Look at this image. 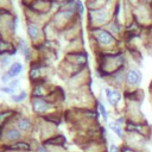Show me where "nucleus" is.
Instances as JSON below:
<instances>
[{"mask_svg": "<svg viewBox=\"0 0 152 152\" xmlns=\"http://www.w3.org/2000/svg\"><path fill=\"white\" fill-rule=\"evenodd\" d=\"M55 107L56 106L45 97H32L31 99V108H32L33 114L37 118H42V116H45L52 113V108Z\"/></svg>", "mask_w": 152, "mask_h": 152, "instance_id": "1", "label": "nucleus"}, {"mask_svg": "<svg viewBox=\"0 0 152 152\" xmlns=\"http://www.w3.org/2000/svg\"><path fill=\"white\" fill-rule=\"evenodd\" d=\"M14 126L24 134L25 138H32L33 135V132L36 131V122L30 119L28 116H25V115H20L18 114L13 121Z\"/></svg>", "mask_w": 152, "mask_h": 152, "instance_id": "2", "label": "nucleus"}, {"mask_svg": "<svg viewBox=\"0 0 152 152\" xmlns=\"http://www.w3.org/2000/svg\"><path fill=\"white\" fill-rule=\"evenodd\" d=\"M39 120V124H38V139L39 141H45L46 139L53 137L55 134L58 133V127L50 124V122H46L44 121L43 119L40 118H37Z\"/></svg>", "mask_w": 152, "mask_h": 152, "instance_id": "3", "label": "nucleus"}, {"mask_svg": "<svg viewBox=\"0 0 152 152\" xmlns=\"http://www.w3.org/2000/svg\"><path fill=\"white\" fill-rule=\"evenodd\" d=\"M21 139H25L24 134L14 126V124L7 125L2 131V144H13L15 141H19Z\"/></svg>", "mask_w": 152, "mask_h": 152, "instance_id": "4", "label": "nucleus"}, {"mask_svg": "<svg viewBox=\"0 0 152 152\" xmlns=\"http://www.w3.org/2000/svg\"><path fill=\"white\" fill-rule=\"evenodd\" d=\"M40 142H43L45 146H66L68 140H66V137L63 133L58 132L53 137L46 139L45 141H40Z\"/></svg>", "mask_w": 152, "mask_h": 152, "instance_id": "5", "label": "nucleus"}, {"mask_svg": "<svg viewBox=\"0 0 152 152\" xmlns=\"http://www.w3.org/2000/svg\"><path fill=\"white\" fill-rule=\"evenodd\" d=\"M126 83L131 87H134V86H138L141 81V74L139 70H135V69H129L127 72H126Z\"/></svg>", "mask_w": 152, "mask_h": 152, "instance_id": "6", "label": "nucleus"}, {"mask_svg": "<svg viewBox=\"0 0 152 152\" xmlns=\"http://www.w3.org/2000/svg\"><path fill=\"white\" fill-rule=\"evenodd\" d=\"M104 94H106V99H107V101L109 102L110 106H116L118 102L121 100V94L116 89L106 88L104 89Z\"/></svg>", "mask_w": 152, "mask_h": 152, "instance_id": "7", "label": "nucleus"}, {"mask_svg": "<svg viewBox=\"0 0 152 152\" xmlns=\"http://www.w3.org/2000/svg\"><path fill=\"white\" fill-rule=\"evenodd\" d=\"M108 128L116 135V137H119V138H121V139H124V137H125V132H124V129H122V127H121V125H119V124H116L115 121H110V122H108Z\"/></svg>", "mask_w": 152, "mask_h": 152, "instance_id": "8", "label": "nucleus"}, {"mask_svg": "<svg viewBox=\"0 0 152 152\" xmlns=\"http://www.w3.org/2000/svg\"><path fill=\"white\" fill-rule=\"evenodd\" d=\"M21 71H23V65H21V63L15 62V63H13V64L10 65V68H8V70H7V74L13 78V77L18 76Z\"/></svg>", "mask_w": 152, "mask_h": 152, "instance_id": "9", "label": "nucleus"}, {"mask_svg": "<svg viewBox=\"0 0 152 152\" xmlns=\"http://www.w3.org/2000/svg\"><path fill=\"white\" fill-rule=\"evenodd\" d=\"M27 97V93L26 91H20V93H18V94H13V95H11V100L14 102V103H20V102H23L25 99Z\"/></svg>", "mask_w": 152, "mask_h": 152, "instance_id": "10", "label": "nucleus"}, {"mask_svg": "<svg viewBox=\"0 0 152 152\" xmlns=\"http://www.w3.org/2000/svg\"><path fill=\"white\" fill-rule=\"evenodd\" d=\"M97 39L102 43V44H108L110 40H112V37L108 32H104V31H100L97 32Z\"/></svg>", "mask_w": 152, "mask_h": 152, "instance_id": "11", "label": "nucleus"}, {"mask_svg": "<svg viewBox=\"0 0 152 152\" xmlns=\"http://www.w3.org/2000/svg\"><path fill=\"white\" fill-rule=\"evenodd\" d=\"M97 109H99V113H100V115L102 116L103 121H104V122H108V113H107V109H106V107L103 106V103L97 102Z\"/></svg>", "mask_w": 152, "mask_h": 152, "instance_id": "12", "label": "nucleus"}, {"mask_svg": "<svg viewBox=\"0 0 152 152\" xmlns=\"http://www.w3.org/2000/svg\"><path fill=\"white\" fill-rule=\"evenodd\" d=\"M49 152H69L66 146H48Z\"/></svg>", "mask_w": 152, "mask_h": 152, "instance_id": "13", "label": "nucleus"}, {"mask_svg": "<svg viewBox=\"0 0 152 152\" xmlns=\"http://www.w3.org/2000/svg\"><path fill=\"white\" fill-rule=\"evenodd\" d=\"M38 26H36V25H33V24H30L28 26H27V32H28V34L31 36V37H36L37 34H38Z\"/></svg>", "mask_w": 152, "mask_h": 152, "instance_id": "14", "label": "nucleus"}, {"mask_svg": "<svg viewBox=\"0 0 152 152\" xmlns=\"http://www.w3.org/2000/svg\"><path fill=\"white\" fill-rule=\"evenodd\" d=\"M34 152H49V150H48V146H45L43 142L39 141L34 147Z\"/></svg>", "mask_w": 152, "mask_h": 152, "instance_id": "15", "label": "nucleus"}, {"mask_svg": "<svg viewBox=\"0 0 152 152\" xmlns=\"http://www.w3.org/2000/svg\"><path fill=\"white\" fill-rule=\"evenodd\" d=\"M0 91H2V93H5V94H11V95H13L14 89L7 86V87H1V88H0Z\"/></svg>", "mask_w": 152, "mask_h": 152, "instance_id": "16", "label": "nucleus"}, {"mask_svg": "<svg viewBox=\"0 0 152 152\" xmlns=\"http://www.w3.org/2000/svg\"><path fill=\"white\" fill-rule=\"evenodd\" d=\"M108 152H120V147H118L116 145L112 144V145L109 146V150H108Z\"/></svg>", "mask_w": 152, "mask_h": 152, "instance_id": "17", "label": "nucleus"}, {"mask_svg": "<svg viewBox=\"0 0 152 152\" xmlns=\"http://www.w3.org/2000/svg\"><path fill=\"white\" fill-rule=\"evenodd\" d=\"M18 84H19V81H18V80H12V81H11V82L8 83V87H11V88L15 89Z\"/></svg>", "mask_w": 152, "mask_h": 152, "instance_id": "18", "label": "nucleus"}, {"mask_svg": "<svg viewBox=\"0 0 152 152\" xmlns=\"http://www.w3.org/2000/svg\"><path fill=\"white\" fill-rule=\"evenodd\" d=\"M106 152H108V151H106Z\"/></svg>", "mask_w": 152, "mask_h": 152, "instance_id": "19", "label": "nucleus"}, {"mask_svg": "<svg viewBox=\"0 0 152 152\" xmlns=\"http://www.w3.org/2000/svg\"><path fill=\"white\" fill-rule=\"evenodd\" d=\"M33 152H34V151H33Z\"/></svg>", "mask_w": 152, "mask_h": 152, "instance_id": "20", "label": "nucleus"}]
</instances>
